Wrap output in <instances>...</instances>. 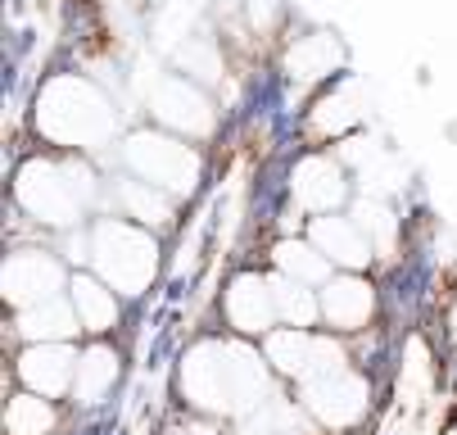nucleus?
<instances>
[{
    "mask_svg": "<svg viewBox=\"0 0 457 435\" xmlns=\"http://www.w3.org/2000/svg\"><path fill=\"white\" fill-rule=\"evenodd\" d=\"M122 209H127V218H137V222H145V227H168L172 222V200H168V191H159V186H150V181H122Z\"/></svg>",
    "mask_w": 457,
    "mask_h": 435,
    "instance_id": "nucleus-19",
    "label": "nucleus"
},
{
    "mask_svg": "<svg viewBox=\"0 0 457 435\" xmlns=\"http://www.w3.org/2000/svg\"><path fill=\"white\" fill-rule=\"evenodd\" d=\"M336 59H340L336 41L326 37V32H317V37H303L290 50V73H299V78H326V73L336 69Z\"/></svg>",
    "mask_w": 457,
    "mask_h": 435,
    "instance_id": "nucleus-22",
    "label": "nucleus"
},
{
    "mask_svg": "<svg viewBox=\"0 0 457 435\" xmlns=\"http://www.w3.org/2000/svg\"><path fill=\"white\" fill-rule=\"evenodd\" d=\"M303 399L326 426H349L367 413V381L340 367V372H326V377L308 381Z\"/></svg>",
    "mask_w": 457,
    "mask_h": 435,
    "instance_id": "nucleus-7",
    "label": "nucleus"
},
{
    "mask_svg": "<svg viewBox=\"0 0 457 435\" xmlns=\"http://www.w3.org/2000/svg\"><path fill=\"white\" fill-rule=\"evenodd\" d=\"M371 314H376V290L358 272L331 277L321 286V318L331 331H362Z\"/></svg>",
    "mask_w": 457,
    "mask_h": 435,
    "instance_id": "nucleus-10",
    "label": "nucleus"
},
{
    "mask_svg": "<svg viewBox=\"0 0 457 435\" xmlns=\"http://www.w3.org/2000/svg\"><path fill=\"white\" fill-rule=\"evenodd\" d=\"M227 322L236 331H245V336H272V327L281 322L272 281L253 277V272L236 277L231 290H227Z\"/></svg>",
    "mask_w": 457,
    "mask_h": 435,
    "instance_id": "nucleus-8",
    "label": "nucleus"
},
{
    "mask_svg": "<svg viewBox=\"0 0 457 435\" xmlns=\"http://www.w3.org/2000/svg\"><path fill=\"white\" fill-rule=\"evenodd\" d=\"M78 358L69 345H28L19 354V377L32 395L41 399H59L63 390H73V377H78Z\"/></svg>",
    "mask_w": 457,
    "mask_h": 435,
    "instance_id": "nucleus-9",
    "label": "nucleus"
},
{
    "mask_svg": "<svg viewBox=\"0 0 457 435\" xmlns=\"http://www.w3.org/2000/svg\"><path fill=\"white\" fill-rule=\"evenodd\" d=\"M453 327H457V314H453Z\"/></svg>",
    "mask_w": 457,
    "mask_h": 435,
    "instance_id": "nucleus-23",
    "label": "nucleus"
},
{
    "mask_svg": "<svg viewBox=\"0 0 457 435\" xmlns=\"http://www.w3.org/2000/svg\"><path fill=\"white\" fill-rule=\"evenodd\" d=\"M181 395L209 413H245L263 395V363L236 345H200L181 367Z\"/></svg>",
    "mask_w": 457,
    "mask_h": 435,
    "instance_id": "nucleus-1",
    "label": "nucleus"
},
{
    "mask_svg": "<svg viewBox=\"0 0 457 435\" xmlns=\"http://www.w3.org/2000/svg\"><path fill=\"white\" fill-rule=\"evenodd\" d=\"M91 259L100 268V281L113 286L118 295H141L154 281L159 268V245L154 236L137 231L132 222H100L91 236Z\"/></svg>",
    "mask_w": 457,
    "mask_h": 435,
    "instance_id": "nucleus-3",
    "label": "nucleus"
},
{
    "mask_svg": "<svg viewBox=\"0 0 457 435\" xmlns=\"http://www.w3.org/2000/svg\"><path fill=\"white\" fill-rule=\"evenodd\" d=\"M268 363H277L286 377L317 381V377H326V372H340L345 367V354L331 340L312 336V331L286 327V331H272L268 336Z\"/></svg>",
    "mask_w": 457,
    "mask_h": 435,
    "instance_id": "nucleus-6",
    "label": "nucleus"
},
{
    "mask_svg": "<svg viewBox=\"0 0 457 435\" xmlns=\"http://www.w3.org/2000/svg\"><path fill=\"white\" fill-rule=\"evenodd\" d=\"M37 122L46 128L50 141L69 150H91L109 137V109L87 82H54L37 109Z\"/></svg>",
    "mask_w": 457,
    "mask_h": 435,
    "instance_id": "nucleus-4",
    "label": "nucleus"
},
{
    "mask_svg": "<svg viewBox=\"0 0 457 435\" xmlns=\"http://www.w3.org/2000/svg\"><path fill=\"white\" fill-rule=\"evenodd\" d=\"M272 290H277V314H281L286 327L308 331V327L321 318V299H312L308 286H299V281H290V277H277Z\"/></svg>",
    "mask_w": 457,
    "mask_h": 435,
    "instance_id": "nucleus-20",
    "label": "nucleus"
},
{
    "mask_svg": "<svg viewBox=\"0 0 457 435\" xmlns=\"http://www.w3.org/2000/svg\"><path fill=\"white\" fill-rule=\"evenodd\" d=\"M78 314H73V304H59V299H46V304H32L19 314V331L23 340L32 345H63L73 331H78Z\"/></svg>",
    "mask_w": 457,
    "mask_h": 435,
    "instance_id": "nucleus-15",
    "label": "nucleus"
},
{
    "mask_svg": "<svg viewBox=\"0 0 457 435\" xmlns=\"http://www.w3.org/2000/svg\"><path fill=\"white\" fill-rule=\"evenodd\" d=\"M127 163H132L137 181H150L159 191H190L195 177H200V155L181 141L168 137H132L127 141Z\"/></svg>",
    "mask_w": 457,
    "mask_h": 435,
    "instance_id": "nucleus-5",
    "label": "nucleus"
},
{
    "mask_svg": "<svg viewBox=\"0 0 457 435\" xmlns=\"http://www.w3.org/2000/svg\"><path fill=\"white\" fill-rule=\"evenodd\" d=\"M281 277L299 281V286H326L331 281V259H326L317 245L308 240H277V250H272Z\"/></svg>",
    "mask_w": 457,
    "mask_h": 435,
    "instance_id": "nucleus-18",
    "label": "nucleus"
},
{
    "mask_svg": "<svg viewBox=\"0 0 457 435\" xmlns=\"http://www.w3.org/2000/svg\"><path fill=\"white\" fill-rule=\"evenodd\" d=\"M312 245L331 259V264H340L345 272H358V268H367L371 264V240H367V231L353 222V218H340V213H326V218H312Z\"/></svg>",
    "mask_w": 457,
    "mask_h": 435,
    "instance_id": "nucleus-12",
    "label": "nucleus"
},
{
    "mask_svg": "<svg viewBox=\"0 0 457 435\" xmlns=\"http://www.w3.org/2000/svg\"><path fill=\"white\" fill-rule=\"evenodd\" d=\"M154 109L163 122H172V128L190 132V137H200L213 128V113H209V100L195 91L190 82H163L154 91Z\"/></svg>",
    "mask_w": 457,
    "mask_h": 435,
    "instance_id": "nucleus-14",
    "label": "nucleus"
},
{
    "mask_svg": "<svg viewBox=\"0 0 457 435\" xmlns=\"http://www.w3.org/2000/svg\"><path fill=\"white\" fill-rule=\"evenodd\" d=\"M5 431L10 435H50L54 431V408L41 395H14L5 408Z\"/></svg>",
    "mask_w": 457,
    "mask_h": 435,
    "instance_id": "nucleus-21",
    "label": "nucleus"
},
{
    "mask_svg": "<svg viewBox=\"0 0 457 435\" xmlns=\"http://www.w3.org/2000/svg\"><path fill=\"white\" fill-rule=\"evenodd\" d=\"M69 295H73V314H78L82 331L100 336V331H109V327L118 322V299H113V290H109L104 281H96V277H73Z\"/></svg>",
    "mask_w": 457,
    "mask_h": 435,
    "instance_id": "nucleus-16",
    "label": "nucleus"
},
{
    "mask_svg": "<svg viewBox=\"0 0 457 435\" xmlns=\"http://www.w3.org/2000/svg\"><path fill=\"white\" fill-rule=\"evenodd\" d=\"M91 200V172L82 163H54V159H32L19 172V205L50 227H69Z\"/></svg>",
    "mask_w": 457,
    "mask_h": 435,
    "instance_id": "nucleus-2",
    "label": "nucleus"
},
{
    "mask_svg": "<svg viewBox=\"0 0 457 435\" xmlns=\"http://www.w3.org/2000/svg\"><path fill=\"white\" fill-rule=\"evenodd\" d=\"M295 200L308 209V213H331L340 200H345V172L340 163H331L326 155H308L299 168H295Z\"/></svg>",
    "mask_w": 457,
    "mask_h": 435,
    "instance_id": "nucleus-13",
    "label": "nucleus"
},
{
    "mask_svg": "<svg viewBox=\"0 0 457 435\" xmlns=\"http://www.w3.org/2000/svg\"><path fill=\"white\" fill-rule=\"evenodd\" d=\"M63 286V268L41 255V250H19L10 255L5 264V295L19 304V308H32V304H46L54 299V290Z\"/></svg>",
    "mask_w": 457,
    "mask_h": 435,
    "instance_id": "nucleus-11",
    "label": "nucleus"
},
{
    "mask_svg": "<svg viewBox=\"0 0 457 435\" xmlns=\"http://www.w3.org/2000/svg\"><path fill=\"white\" fill-rule=\"evenodd\" d=\"M118 381V354L109 345H91L78 358V377H73V399L78 404H100Z\"/></svg>",
    "mask_w": 457,
    "mask_h": 435,
    "instance_id": "nucleus-17",
    "label": "nucleus"
}]
</instances>
